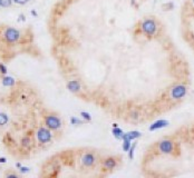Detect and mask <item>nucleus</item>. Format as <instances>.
<instances>
[{
    "mask_svg": "<svg viewBox=\"0 0 194 178\" xmlns=\"http://www.w3.org/2000/svg\"><path fill=\"white\" fill-rule=\"evenodd\" d=\"M139 29L144 36L148 38H152L156 35L159 29V24L154 18H146L143 19L139 24Z\"/></svg>",
    "mask_w": 194,
    "mask_h": 178,
    "instance_id": "f257e3e1",
    "label": "nucleus"
},
{
    "mask_svg": "<svg viewBox=\"0 0 194 178\" xmlns=\"http://www.w3.org/2000/svg\"><path fill=\"white\" fill-rule=\"evenodd\" d=\"M187 94V86L184 84H176L169 89V99L175 100H182Z\"/></svg>",
    "mask_w": 194,
    "mask_h": 178,
    "instance_id": "f03ea898",
    "label": "nucleus"
},
{
    "mask_svg": "<svg viewBox=\"0 0 194 178\" xmlns=\"http://www.w3.org/2000/svg\"><path fill=\"white\" fill-rule=\"evenodd\" d=\"M157 150L163 155H172L175 151V143L169 139V138H164L159 141L157 144Z\"/></svg>",
    "mask_w": 194,
    "mask_h": 178,
    "instance_id": "7ed1b4c3",
    "label": "nucleus"
},
{
    "mask_svg": "<svg viewBox=\"0 0 194 178\" xmlns=\"http://www.w3.org/2000/svg\"><path fill=\"white\" fill-rule=\"evenodd\" d=\"M45 125H46L50 130H59L61 127H63V122L61 119L55 115V113H49V115H46L44 118Z\"/></svg>",
    "mask_w": 194,
    "mask_h": 178,
    "instance_id": "20e7f679",
    "label": "nucleus"
},
{
    "mask_svg": "<svg viewBox=\"0 0 194 178\" xmlns=\"http://www.w3.org/2000/svg\"><path fill=\"white\" fill-rule=\"evenodd\" d=\"M36 136H37V139L40 144H47L52 140V134L50 131V129L48 127H39L36 132Z\"/></svg>",
    "mask_w": 194,
    "mask_h": 178,
    "instance_id": "39448f33",
    "label": "nucleus"
},
{
    "mask_svg": "<svg viewBox=\"0 0 194 178\" xmlns=\"http://www.w3.org/2000/svg\"><path fill=\"white\" fill-rule=\"evenodd\" d=\"M3 38H5V40L9 43L17 42V41L20 39V33L17 29H15V28L9 27L5 30V33H3Z\"/></svg>",
    "mask_w": 194,
    "mask_h": 178,
    "instance_id": "423d86ee",
    "label": "nucleus"
},
{
    "mask_svg": "<svg viewBox=\"0 0 194 178\" xmlns=\"http://www.w3.org/2000/svg\"><path fill=\"white\" fill-rule=\"evenodd\" d=\"M80 162L84 167L87 168H93L97 162V157L94 153H85L82 157H80Z\"/></svg>",
    "mask_w": 194,
    "mask_h": 178,
    "instance_id": "0eeeda50",
    "label": "nucleus"
},
{
    "mask_svg": "<svg viewBox=\"0 0 194 178\" xmlns=\"http://www.w3.org/2000/svg\"><path fill=\"white\" fill-rule=\"evenodd\" d=\"M120 158L117 156H110V157H106L104 159L102 160V165H103V167L104 169L107 170H113L115 168L117 167L118 164L120 162Z\"/></svg>",
    "mask_w": 194,
    "mask_h": 178,
    "instance_id": "6e6552de",
    "label": "nucleus"
},
{
    "mask_svg": "<svg viewBox=\"0 0 194 178\" xmlns=\"http://www.w3.org/2000/svg\"><path fill=\"white\" fill-rule=\"evenodd\" d=\"M66 87H67V89H68L70 92H73V94H77V92H79L80 90H82V84H80V81L77 80V79L68 80L67 84H66Z\"/></svg>",
    "mask_w": 194,
    "mask_h": 178,
    "instance_id": "1a4fd4ad",
    "label": "nucleus"
},
{
    "mask_svg": "<svg viewBox=\"0 0 194 178\" xmlns=\"http://www.w3.org/2000/svg\"><path fill=\"white\" fill-rule=\"evenodd\" d=\"M169 125V122L166 120V119H159V120H156V122H154L153 124L151 125L148 130H150V131H155V130L165 128V127H167Z\"/></svg>",
    "mask_w": 194,
    "mask_h": 178,
    "instance_id": "9d476101",
    "label": "nucleus"
},
{
    "mask_svg": "<svg viewBox=\"0 0 194 178\" xmlns=\"http://www.w3.org/2000/svg\"><path fill=\"white\" fill-rule=\"evenodd\" d=\"M142 137V132L141 131H137V130H133V131H129V132H125L123 136V139H131V140H134V139H137V138ZM122 139V140H123Z\"/></svg>",
    "mask_w": 194,
    "mask_h": 178,
    "instance_id": "9b49d317",
    "label": "nucleus"
},
{
    "mask_svg": "<svg viewBox=\"0 0 194 178\" xmlns=\"http://www.w3.org/2000/svg\"><path fill=\"white\" fill-rule=\"evenodd\" d=\"M112 134H113V136H114L115 138H117L118 140H122V139H123V136H124V134H125V132H124L123 130L120 129V127H113Z\"/></svg>",
    "mask_w": 194,
    "mask_h": 178,
    "instance_id": "f8f14e48",
    "label": "nucleus"
},
{
    "mask_svg": "<svg viewBox=\"0 0 194 178\" xmlns=\"http://www.w3.org/2000/svg\"><path fill=\"white\" fill-rule=\"evenodd\" d=\"M16 84V80H15L12 77H9V76H7V77H3L2 78V85L6 87H11L14 86V85Z\"/></svg>",
    "mask_w": 194,
    "mask_h": 178,
    "instance_id": "ddd939ff",
    "label": "nucleus"
},
{
    "mask_svg": "<svg viewBox=\"0 0 194 178\" xmlns=\"http://www.w3.org/2000/svg\"><path fill=\"white\" fill-rule=\"evenodd\" d=\"M131 146H132V140L131 139H123V146H122V148H123L124 151H127L129 150V148H131Z\"/></svg>",
    "mask_w": 194,
    "mask_h": 178,
    "instance_id": "4468645a",
    "label": "nucleus"
},
{
    "mask_svg": "<svg viewBox=\"0 0 194 178\" xmlns=\"http://www.w3.org/2000/svg\"><path fill=\"white\" fill-rule=\"evenodd\" d=\"M30 145H31L30 138L28 137V136H25V137L21 139V146L24 147V148H28V147H30Z\"/></svg>",
    "mask_w": 194,
    "mask_h": 178,
    "instance_id": "2eb2a0df",
    "label": "nucleus"
},
{
    "mask_svg": "<svg viewBox=\"0 0 194 178\" xmlns=\"http://www.w3.org/2000/svg\"><path fill=\"white\" fill-rule=\"evenodd\" d=\"M9 122L8 116L5 113H0V126H5Z\"/></svg>",
    "mask_w": 194,
    "mask_h": 178,
    "instance_id": "dca6fc26",
    "label": "nucleus"
},
{
    "mask_svg": "<svg viewBox=\"0 0 194 178\" xmlns=\"http://www.w3.org/2000/svg\"><path fill=\"white\" fill-rule=\"evenodd\" d=\"M80 116L84 119L85 122H89L92 120V116H90V113H87V111H80Z\"/></svg>",
    "mask_w": 194,
    "mask_h": 178,
    "instance_id": "f3484780",
    "label": "nucleus"
},
{
    "mask_svg": "<svg viewBox=\"0 0 194 178\" xmlns=\"http://www.w3.org/2000/svg\"><path fill=\"white\" fill-rule=\"evenodd\" d=\"M12 1L14 0H0V7H3V8H8L12 5Z\"/></svg>",
    "mask_w": 194,
    "mask_h": 178,
    "instance_id": "a211bd4d",
    "label": "nucleus"
},
{
    "mask_svg": "<svg viewBox=\"0 0 194 178\" xmlns=\"http://www.w3.org/2000/svg\"><path fill=\"white\" fill-rule=\"evenodd\" d=\"M135 148H136V143L133 144V145L131 146V148H129V159H133V158H134Z\"/></svg>",
    "mask_w": 194,
    "mask_h": 178,
    "instance_id": "6ab92c4d",
    "label": "nucleus"
},
{
    "mask_svg": "<svg viewBox=\"0 0 194 178\" xmlns=\"http://www.w3.org/2000/svg\"><path fill=\"white\" fill-rule=\"evenodd\" d=\"M70 122L73 125H83L85 122H83V120L78 119L77 117H71V118H70Z\"/></svg>",
    "mask_w": 194,
    "mask_h": 178,
    "instance_id": "aec40b11",
    "label": "nucleus"
},
{
    "mask_svg": "<svg viewBox=\"0 0 194 178\" xmlns=\"http://www.w3.org/2000/svg\"><path fill=\"white\" fill-rule=\"evenodd\" d=\"M30 0H14V2L17 5H26L27 2H29Z\"/></svg>",
    "mask_w": 194,
    "mask_h": 178,
    "instance_id": "412c9836",
    "label": "nucleus"
},
{
    "mask_svg": "<svg viewBox=\"0 0 194 178\" xmlns=\"http://www.w3.org/2000/svg\"><path fill=\"white\" fill-rule=\"evenodd\" d=\"M0 73H2V75H6L7 73V67L2 64H0Z\"/></svg>",
    "mask_w": 194,
    "mask_h": 178,
    "instance_id": "4be33fe9",
    "label": "nucleus"
},
{
    "mask_svg": "<svg viewBox=\"0 0 194 178\" xmlns=\"http://www.w3.org/2000/svg\"><path fill=\"white\" fill-rule=\"evenodd\" d=\"M19 170H20V173H21V174H25V173H28V171H29V168H28V167H22V166H21V167L19 168Z\"/></svg>",
    "mask_w": 194,
    "mask_h": 178,
    "instance_id": "5701e85b",
    "label": "nucleus"
},
{
    "mask_svg": "<svg viewBox=\"0 0 194 178\" xmlns=\"http://www.w3.org/2000/svg\"><path fill=\"white\" fill-rule=\"evenodd\" d=\"M19 18H20V19H18V20H21V21H25V20H26V19H25V16H24V15H20Z\"/></svg>",
    "mask_w": 194,
    "mask_h": 178,
    "instance_id": "b1692460",
    "label": "nucleus"
},
{
    "mask_svg": "<svg viewBox=\"0 0 194 178\" xmlns=\"http://www.w3.org/2000/svg\"><path fill=\"white\" fill-rule=\"evenodd\" d=\"M7 162V159H6L5 157H1V158H0V162H1V164H3V162Z\"/></svg>",
    "mask_w": 194,
    "mask_h": 178,
    "instance_id": "393cba45",
    "label": "nucleus"
},
{
    "mask_svg": "<svg viewBox=\"0 0 194 178\" xmlns=\"http://www.w3.org/2000/svg\"><path fill=\"white\" fill-rule=\"evenodd\" d=\"M7 177H17L16 174H7Z\"/></svg>",
    "mask_w": 194,
    "mask_h": 178,
    "instance_id": "a878e982",
    "label": "nucleus"
},
{
    "mask_svg": "<svg viewBox=\"0 0 194 178\" xmlns=\"http://www.w3.org/2000/svg\"><path fill=\"white\" fill-rule=\"evenodd\" d=\"M16 167L20 168V167H21V164H20V162H17V164H16Z\"/></svg>",
    "mask_w": 194,
    "mask_h": 178,
    "instance_id": "bb28decb",
    "label": "nucleus"
},
{
    "mask_svg": "<svg viewBox=\"0 0 194 178\" xmlns=\"http://www.w3.org/2000/svg\"><path fill=\"white\" fill-rule=\"evenodd\" d=\"M31 15H33V16H37V12H36V11H31Z\"/></svg>",
    "mask_w": 194,
    "mask_h": 178,
    "instance_id": "cd10ccee",
    "label": "nucleus"
},
{
    "mask_svg": "<svg viewBox=\"0 0 194 178\" xmlns=\"http://www.w3.org/2000/svg\"><path fill=\"white\" fill-rule=\"evenodd\" d=\"M192 2H193V5H194V0H192Z\"/></svg>",
    "mask_w": 194,
    "mask_h": 178,
    "instance_id": "c85d7f7f",
    "label": "nucleus"
}]
</instances>
